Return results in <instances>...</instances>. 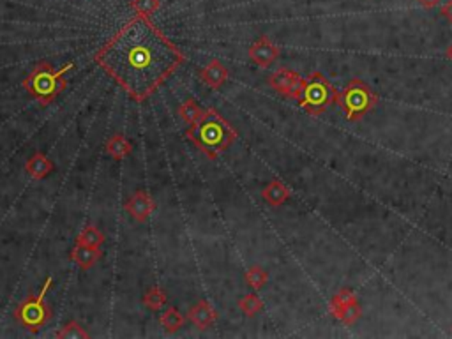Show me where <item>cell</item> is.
Returning <instances> with one entry per match:
<instances>
[{
    "instance_id": "obj_1",
    "label": "cell",
    "mask_w": 452,
    "mask_h": 339,
    "mask_svg": "<svg viewBox=\"0 0 452 339\" xmlns=\"http://www.w3.org/2000/svg\"><path fill=\"white\" fill-rule=\"evenodd\" d=\"M94 61L142 103L182 65L184 53L149 18L136 14L96 52Z\"/></svg>"
},
{
    "instance_id": "obj_2",
    "label": "cell",
    "mask_w": 452,
    "mask_h": 339,
    "mask_svg": "<svg viewBox=\"0 0 452 339\" xmlns=\"http://www.w3.org/2000/svg\"><path fill=\"white\" fill-rule=\"evenodd\" d=\"M186 136L195 143L208 159H216L223 150L237 140V131L214 108L205 110L204 117L189 125Z\"/></svg>"
},
{
    "instance_id": "obj_3",
    "label": "cell",
    "mask_w": 452,
    "mask_h": 339,
    "mask_svg": "<svg viewBox=\"0 0 452 339\" xmlns=\"http://www.w3.org/2000/svg\"><path fill=\"white\" fill-rule=\"evenodd\" d=\"M74 68L73 62L65 64L64 68L55 69L48 62H39L36 68L27 74L23 80L25 90L36 99L41 106H48L57 99L58 94L65 89L64 74Z\"/></svg>"
},
{
    "instance_id": "obj_4",
    "label": "cell",
    "mask_w": 452,
    "mask_h": 339,
    "mask_svg": "<svg viewBox=\"0 0 452 339\" xmlns=\"http://www.w3.org/2000/svg\"><path fill=\"white\" fill-rule=\"evenodd\" d=\"M338 105L350 122H358L378 105V94L366 81L350 80L338 97Z\"/></svg>"
},
{
    "instance_id": "obj_5",
    "label": "cell",
    "mask_w": 452,
    "mask_h": 339,
    "mask_svg": "<svg viewBox=\"0 0 452 339\" xmlns=\"http://www.w3.org/2000/svg\"><path fill=\"white\" fill-rule=\"evenodd\" d=\"M338 97L339 92L336 90L334 85L330 83L322 73L314 71L305 78L304 90H302V96L299 97V106L305 113L318 117L332 105H338Z\"/></svg>"
},
{
    "instance_id": "obj_6",
    "label": "cell",
    "mask_w": 452,
    "mask_h": 339,
    "mask_svg": "<svg viewBox=\"0 0 452 339\" xmlns=\"http://www.w3.org/2000/svg\"><path fill=\"white\" fill-rule=\"evenodd\" d=\"M52 285H53V278L52 276H48V278L45 279V285H43L41 291L37 295H29V297L17 307V311H14V318H17V322L20 323V325H23L25 329H29L30 332L39 331V329L48 322L50 316H52V313H50V309L46 307L45 302L46 295H48Z\"/></svg>"
},
{
    "instance_id": "obj_7",
    "label": "cell",
    "mask_w": 452,
    "mask_h": 339,
    "mask_svg": "<svg viewBox=\"0 0 452 339\" xmlns=\"http://www.w3.org/2000/svg\"><path fill=\"white\" fill-rule=\"evenodd\" d=\"M330 313L336 320H339L345 325H355L358 318L363 316V307L358 304L357 297L348 288H341L338 294L330 299Z\"/></svg>"
},
{
    "instance_id": "obj_8",
    "label": "cell",
    "mask_w": 452,
    "mask_h": 339,
    "mask_svg": "<svg viewBox=\"0 0 452 339\" xmlns=\"http://www.w3.org/2000/svg\"><path fill=\"white\" fill-rule=\"evenodd\" d=\"M267 81L277 94L294 99V101H299L305 85V78H302L301 74L295 73L294 69L288 68H279L277 71H274Z\"/></svg>"
},
{
    "instance_id": "obj_9",
    "label": "cell",
    "mask_w": 452,
    "mask_h": 339,
    "mask_svg": "<svg viewBox=\"0 0 452 339\" xmlns=\"http://www.w3.org/2000/svg\"><path fill=\"white\" fill-rule=\"evenodd\" d=\"M248 55L252 64H257L258 68L267 69L279 59V48H277V45L270 37L260 36L249 46Z\"/></svg>"
},
{
    "instance_id": "obj_10",
    "label": "cell",
    "mask_w": 452,
    "mask_h": 339,
    "mask_svg": "<svg viewBox=\"0 0 452 339\" xmlns=\"http://www.w3.org/2000/svg\"><path fill=\"white\" fill-rule=\"evenodd\" d=\"M126 210L135 221L145 223L154 212V200L147 191H136L126 202Z\"/></svg>"
},
{
    "instance_id": "obj_11",
    "label": "cell",
    "mask_w": 452,
    "mask_h": 339,
    "mask_svg": "<svg viewBox=\"0 0 452 339\" xmlns=\"http://www.w3.org/2000/svg\"><path fill=\"white\" fill-rule=\"evenodd\" d=\"M189 320L195 323L196 327L200 329V331H205V329H211L214 323L217 322V313L216 309L211 306V302L207 300H200V302H196L195 306L189 309Z\"/></svg>"
},
{
    "instance_id": "obj_12",
    "label": "cell",
    "mask_w": 452,
    "mask_h": 339,
    "mask_svg": "<svg viewBox=\"0 0 452 339\" xmlns=\"http://www.w3.org/2000/svg\"><path fill=\"white\" fill-rule=\"evenodd\" d=\"M200 78L211 89H219V87H223V85L226 83V80H228V69H226V65H224L223 62L214 59V61L208 62L207 68L202 69Z\"/></svg>"
},
{
    "instance_id": "obj_13",
    "label": "cell",
    "mask_w": 452,
    "mask_h": 339,
    "mask_svg": "<svg viewBox=\"0 0 452 339\" xmlns=\"http://www.w3.org/2000/svg\"><path fill=\"white\" fill-rule=\"evenodd\" d=\"M101 256L103 253L99 247L87 246V244H80V243H76V246H74L73 251H71V260H73L78 267H82L83 271H87L90 267H94L96 263L99 262Z\"/></svg>"
},
{
    "instance_id": "obj_14",
    "label": "cell",
    "mask_w": 452,
    "mask_h": 339,
    "mask_svg": "<svg viewBox=\"0 0 452 339\" xmlns=\"http://www.w3.org/2000/svg\"><path fill=\"white\" fill-rule=\"evenodd\" d=\"M25 172L36 181H41L53 172V163L43 152H36L34 156H30L29 161L25 163Z\"/></svg>"
},
{
    "instance_id": "obj_15",
    "label": "cell",
    "mask_w": 452,
    "mask_h": 339,
    "mask_svg": "<svg viewBox=\"0 0 452 339\" xmlns=\"http://www.w3.org/2000/svg\"><path fill=\"white\" fill-rule=\"evenodd\" d=\"M261 198L269 203L270 207H281L283 203L288 202L290 189L283 184L281 181H272L261 191Z\"/></svg>"
},
{
    "instance_id": "obj_16",
    "label": "cell",
    "mask_w": 452,
    "mask_h": 339,
    "mask_svg": "<svg viewBox=\"0 0 452 339\" xmlns=\"http://www.w3.org/2000/svg\"><path fill=\"white\" fill-rule=\"evenodd\" d=\"M131 143L124 134H114L106 143V154H110L114 159H124L129 156Z\"/></svg>"
},
{
    "instance_id": "obj_17",
    "label": "cell",
    "mask_w": 452,
    "mask_h": 339,
    "mask_svg": "<svg viewBox=\"0 0 452 339\" xmlns=\"http://www.w3.org/2000/svg\"><path fill=\"white\" fill-rule=\"evenodd\" d=\"M159 323L163 325L164 331L171 334V332H177L179 329L184 327L186 318H184V315L177 307H168L163 315H161V318H159Z\"/></svg>"
},
{
    "instance_id": "obj_18",
    "label": "cell",
    "mask_w": 452,
    "mask_h": 339,
    "mask_svg": "<svg viewBox=\"0 0 452 339\" xmlns=\"http://www.w3.org/2000/svg\"><path fill=\"white\" fill-rule=\"evenodd\" d=\"M205 110H202V106L195 101V99H188L179 106V115L182 117L184 122H188L189 125L196 124L204 117Z\"/></svg>"
},
{
    "instance_id": "obj_19",
    "label": "cell",
    "mask_w": 452,
    "mask_h": 339,
    "mask_svg": "<svg viewBox=\"0 0 452 339\" xmlns=\"http://www.w3.org/2000/svg\"><path fill=\"white\" fill-rule=\"evenodd\" d=\"M267 281H269V272L265 271L263 267L252 265L251 269H248V272H246V282H248L255 291L261 290V288L267 285Z\"/></svg>"
},
{
    "instance_id": "obj_20",
    "label": "cell",
    "mask_w": 452,
    "mask_h": 339,
    "mask_svg": "<svg viewBox=\"0 0 452 339\" xmlns=\"http://www.w3.org/2000/svg\"><path fill=\"white\" fill-rule=\"evenodd\" d=\"M239 309H241L246 316H257L258 313L263 309V300H261L257 294H248L239 300Z\"/></svg>"
},
{
    "instance_id": "obj_21",
    "label": "cell",
    "mask_w": 452,
    "mask_h": 339,
    "mask_svg": "<svg viewBox=\"0 0 452 339\" xmlns=\"http://www.w3.org/2000/svg\"><path fill=\"white\" fill-rule=\"evenodd\" d=\"M143 304L152 311L163 309V306L166 304V294L159 287H152L147 294L143 295Z\"/></svg>"
},
{
    "instance_id": "obj_22",
    "label": "cell",
    "mask_w": 452,
    "mask_h": 339,
    "mask_svg": "<svg viewBox=\"0 0 452 339\" xmlns=\"http://www.w3.org/2000/svg\"><path fill=\"white\" fill-rule=\"evenodd\" d=\"M76 243L87 244V246L101 247V244L105 243V235H103L96 226H87V228H83L82 230V234L78 235Z\"/></svg>"
},
{
    "instance_id": "obj_23",
    "label": "cell",
    "mask_w": 452,
    "mask_h": 339,
    "mask_svg": "<svg viewBox=\"0 0 452 339\" xmlns=\"http://www.w3.org/2000/svg\"><path fill=\"white\" fill-rule=\"evenodd\" d=\"M55 338H64V339H87L89 338V334L85 332V329L80 325L78 322H69L65 323L64 327L61 329V331L55 334Z\"/></svg>"
},
{
    "instance_id": "obj_24",
    "label": "cell",
    "mask_w": 452,
    "mask_h": 339,
    "mask_svg": "<svg viewBox=\"0 0 452 339\" xmlns=\"http://www.w3.org/2000/svg\"><path fill=\"white\" fill-rule=\"evenodd\" d=\"M133 9L140 17H152L159 9V0H133Z\"/></svg>"
},
{
    "instance_id": "obj_25",
    "label": "cell",
    "mask_w": 452,
    "mask_h": 339,
    "mask_svg": "<svg viewBox=\"0 0 452 339\" xmlns=\"http://www.w3.org/2000/svg\"><path fill=\"white\" fill-rule=\"evenodd\" d=\"M440 14L452 25V0H447L445 4H442Z\"/></svg>"
},
{
    "instance_id": "obj_26",
    "label": "cell",
    "mask_w": 452,
    "mask_h": 339,
    "mask_svg": "<svg viewBox=\"0 0 452 339\" xmlns=\"http://www.w3.org/2000/svg\"><path fill=\"white\" fill-rule=\"evenodd\" d=\"M417 4L424 9H435L442 4V0H417Z\"/></svg>"
},
{
    "instance_id": "obj_27",
    "label": "cell",
    "mask_w": 452,
    "mask_h": 339,
    "mask_svg": "<svg viewBox=\"0 0 452 339\" xmlns=\"http://www.w3.org/2000/svg\"><path fill=\"white\" fill-rule=\"evenodd\" d=\"M445 55H447V59H449V61L452 62V43H451V45L447 46V50H445Z\"/></svg>"
}]
</instances>
